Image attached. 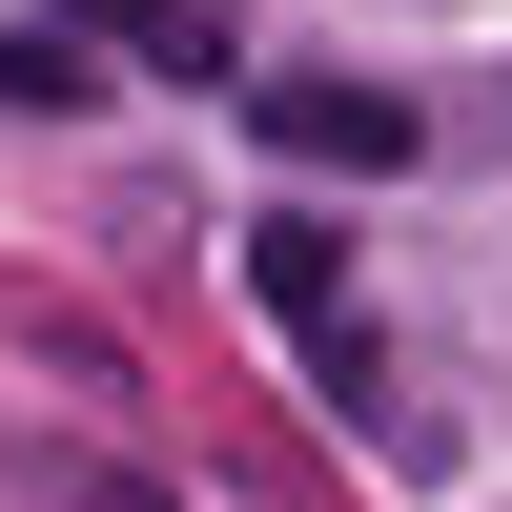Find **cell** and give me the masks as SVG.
I'll return each instance as SVG.
<instances>
[{
  "label": "cell",
  "instance_id": "cell-1",
  "mask_svg": "<svg viewBox=\"0 0 512 512\" xmlns=\"http://www.w3.org/2000/svg\"><path fill=\"white\" fill-rule=\"evenodd\" d=\"M246 287H267V328L308 349V390H328V410H369V390H390L369 287H349V246H328V226H246Z\"/></svg>",
  "mask_w": 512,
  "mask_h": 512
},
{
  "label": "cell",
  "instance_id": "cell-2",
  "mask_svg": "<svg viewBox=\"0 0 512 512\" xmlns=\"http://www.w3.org/2000/svg\"><path fill=\"white\" fill-rule=\"evenodd\" d=\"M246 123H267V164H328V185H390V164H410V103H390V82H328V62L246 82Z\"/></svg>",
  "mask_w": 512,
  "mask_h": 512
},
{
  "label": "cell",
  "instance_id": "cell-3",
  "mask_svg": "<svg viewBox=\"0 0 512 512\" xmlns=\"http://www.w3.org/2000/svg\"><path fill=\"white\" fill-rule=\"evenodd\" d=\"M62 21H82V41H123V62H185V82L226 62V0H62Z\"/></svg>",
  "mask_w": 512,
  "mask_h": 512
},
{
  "label": "cell",
  "instance_id": "cell-4",
  "mask_svg": "<svg viewBox=\"0 0 512 512\" xmlns=\"http://www.w3.org/2000/svg\"><path fill=\"white\" fill-rule=\"evenodd\" d=\"M82 82H103V62H82V21H21V41H0V103H82Z\"/></svg>",
  "mask_w": 512,
  "mask_h": 512
},
{
  "label": "cell",
  "instance_id": "cell-5",
  "mask_svg": "<svg viewBox=\"0 0 512 512\" xmlns=\"http://www.w3.org/2000/svg\"><path fill=\"white\" fill-rule=\"evenodd\" d=\"M82 512H164V492H144V472H103V492H82Z\"/></svg>",
  "mask_w": 512,
  "mask_h": 512
}]
</instances>
